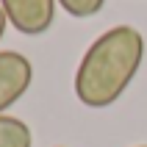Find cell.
Instances as JSON below:
<instances>
[{"label": "cell", "mask_w": 147, "mask_h": 147, "mask_svg": "<svg viewBox=\"0 0 147 147\" xmlns=\"http://www.w3.org/2000/svg\"><path fill=\"white\" fill-rule=\"evenodd\" d=\"M69 17L75 20H86V17L100 14V8L106 6V0H56Z\"/></svg>", "instance_id": "obj_5"}, {"label": "cell", "mask_w": 147, "mask_h": 147, "mask_svg": "<svg viewBox=\"0 0 147 147\" xmlns=\"http://www.w3.org/2000/svg\"><path fill=\"white\" fill-rule=\"evenodd\" d=\"M139 147H147V144H139Z\"/></svg>", "instance_id": "obj_7"}, {"label": "cell", "mask_w": 147, "mask_h": 147, "mask_svg": "<svg viewBox=\"0 0 147 147\" xmlns=\"http://www.w3.org/2000/svg\"><path fill=\"white\" fill-rule=\"evenodd\" d=\"M0 147H33L31 128L17 117L0 114Z\"/></svg>", "instance_id": "obj_4"}, {"label": "cell", "mask_w": 147, "mask_h": 147, "mask_svg": "<svg viewBox=\"0 0 147 147\" xmlns=\"http://www.w3.org/2000/svg\"><path fill=\"white\" fill-rule=\"evenodd\" d=\"M33 67L17 50H0V114L31 89Z\"/></svg>", "instance_id": "obj_3"}, {"label": "cell", "mask_w": 147, "mask_h": 147, "mask_svg": "<svg viewBox=\"0 0 147 147\" xmlns=\"http://www.w3.org/2000/svg\"><path fill=\"white\" fill-rule=\"evenodd\" d=\"M144 61V36L133 25H114L89 45L75 69V97L86 108H108L122 97Z\"/></svg>", "instance_id": "obj_1"}, {"label": "cell", "mask_w": 147, "mask_h": 147, "mask_svg": "<svg viewBox=\"0 0 147 147\" xmlns=\"http://www.w3.org/2000/svg\"><path fill=\"white\" fill-rule=\"evenodd\" d=\"M6 25H8V17H6V11H3V6H0V39H3V33H6Z\"/></svg>", "instance_id": "obj_6"}, {"label": "cell", "mask_w": 147, "mask_h": 147, "mask_svg": "<svg viewBox=\"0 0 147 147\" xmlns=\"http://www.w3.org/2000/svg\"><path fill=\"white\" fill-rule=\"evenodd\" d=\"M0 6L22 36H42L56 20V0H0Z\"/></svg>", "instance_id": "obj_2"}]
</instances>
